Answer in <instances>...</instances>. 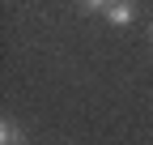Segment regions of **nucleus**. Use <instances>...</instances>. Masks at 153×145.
Segmentation results:
<instances>
[{"mask_svg":"<svg viewBox=\"0 0 153 145\" xmlns=\"http://www.w3.org/2000/svg\"><path fill=\"white\" fill-rule=\"evenodd\" d=\"M102 17L111 26H132V22H136V4H132V0H111Z\"/></svg>","mask_w":153,"mask_h":145,"instance_id":"f257e3e1","label":"nucleus"},{"mask_svg":"<svg viewBox=\"0 0 153 145\" xmlns=\"http://www.w3.org/2000/svg\"><path fill=\"white\" fill-rule=\"evenodd\" d=\"M0 145H26V132L13 120H0Z\"/></svg>","mask_w":153,"mask_h":145,"instance_id":"f03ea898","label":"nucleus"},{"mask_svg":"<svg viewBox=\"0 0 153 145\" xmlns=\"http://www.w3.org/2000/svg\"><path fill=\"white\" fill-rule=\"evenodd\" d=\"M106 4H111V0H76L81 13H106Z\"/></svg>","mask_w":153,"mask_h":145,"instance_id":"7ed1b4c3","label":"nucleus"},{"mask_svg":"<svg viewBox=\"0 0 153 145\" xmlns=\"http://www.w3.org/2000/svg\"><path fill=\"white\" fill-rule=\"evenodd\" d=\"M149 39H153V30H149Z\"/></svg>","mask_w":153,"mask_h":145,"instance_id":"20e7f679","label":"nucleus"}]
</instances>
